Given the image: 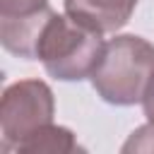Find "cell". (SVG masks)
Instances as JSON below:
<instances>
[{
  "label": "cell",
  "mask_w": 154,
  "mask_h": 154,
  "mask_svg": "<svg viewBox=\"0 0 154 154\" xmlns=\"http://www.w3.org/2000/svg\"><path fill=\"white\" fill-rule=\"evenodd\" d=\"M91 82L108 103L130 106L144 101L154 87V46L140 36H118L108 41L91 72Z\"/></svg>",
  "instance_id": "1"
},
{
  "label": "cell",
  "mask_w": 154,
  "mask_h": 154,
  "mask_svg": "<svg viewBox=\"0 0 154 154\" xmlns=\"http://www.w3.org/2000/svg\"><path fill=\"white\" fill-rule=\"evenodd\" d=\"M103 38L99 31L75 22L72 17L51 14L43 24L34 58H38L48 75L55 79H82L91 77L101 55H103Z\"/></svg>",
  "instance_id": "2"
},
{
  "label": "cell",
  "mask_w": 154,
  "mask_h": 154,
  "mask_svg": "<svg viewBox=\"0 0 154 154\" xmlns=\"http://www.w3.org/2000/svg\"><path fill=\"white\" fill-rule=\"evenodd\" d=\"M53 118V94L38 79H24L5 89L0 101V130L2 149L17 147L29 135L48 125Z\"/></svg>",
  "instance_id": "3"
},
{
  "label": "cell",
  "mask_w": 154,
  "mask_h": 154,
  "mask_svg": "<svg viewBox=\"0 0 154 154\" xmlns=\"http://www.w3.org/2000/svg\"><path fill=\"white\" fill-rule=\"evenodd\" d=\"M135 5L137 0H65V14L99 34H106L120 29L130 19Z\"/></svg>",
  "instance_id": "4"
},
{
  "label": "cell",
  "mask_w": 154,
  "mask_h": 154,
  "mask_svg": "<svg viewBox=\"0 0 154 154\" xmlns=\"http://www.w3.org/2000/svg\"><path fill=\"white\" fill-rule=\"evenodd\" d=\"M77 144L72 140V132L65 128L55 125H43L34 135H29L24 142H19L14 149L17 152H72Z\"/></svg>",
  "instance_id": "5"
},
{
  "label": "cell",
  "mask_w": 154,
  "mask_h": 154,
  "mask_svg": "<svg viewBox=\"0 0 154 154\" xmlns=\"http://www.w3.org/2000/svg\"><path fill=\"white\" fill-rule=\"evenodd\" d=\"M43 7H48V0H0V17L31 14Z\"/></svg>",
  "instance_id": "6"
},
{
  "label": "cell",
  "mask_w": 154,
  "mask_h": 154,
  "mask_svg": "<svg viewBox=\"0 0 154 154\" xmlns=\"http://www.w3.org/2000/svg\"><path fill=\"white\" fill-rule=\"evenodd\" d=\"M142 103H144V113H147V118L154 123V87L149 89V94L144 96V101H142Z\"/></svg>",
  "instance_id": "7"
}]
</instances>
